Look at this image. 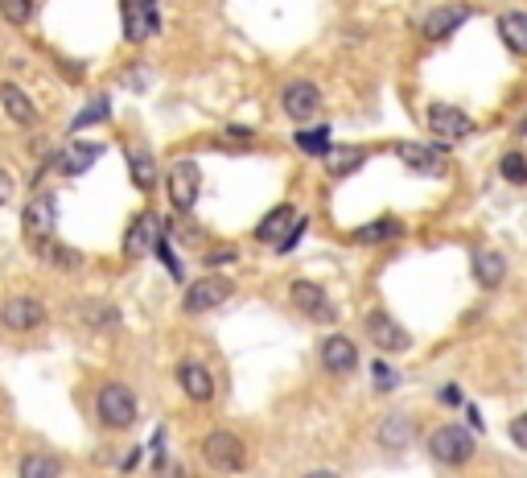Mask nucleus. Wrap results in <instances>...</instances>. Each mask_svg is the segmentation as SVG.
Wrapping results in <instances>:
<instances>
[{
	"label": "nucleus",
	"instance_id": "obj_14",
	"mask_svg": "<svg viewBox=\"0 0 527 478\" xmlns=\"http://www.w3.org/2000/svg\"><path fill=\"white\" fill-rule=\"evenodd\" d=\"M396 157L420 178H445V153L441 145H425V141H396Z\"/></svg>",
	"mask_w": 527,
	"mask_h": 478
},
{
	"label": "nucleus",
	"instance_id": "obj_17",
	"mask_svg": "<svg viewBox=\"0 0 527 478\" xmlns=\"http://www.w3.org/2000/svg\"><path fill=\"white\" fill-rule=\"evenodd\" d=\"M322 367L330 375H350L359 367V347H355V338H346V334H326L322 338Z\"/></svg>",
	"mask_w": 527,
	"mask_h": 478
},
{
	"label": "nucleus",
	"instance_id": "obj_37",
	"mask_svg": "<svg viewBox=\"0 0 527 478\" xmlns=\"http://www.w3.org/2000/svg\"><path fill=\"white\" fill-rule=\"evenodd\" d=\"M202 260H206V268H219V264H231V260H235V248H219V252H206Z\"/></svg>",
	"mask_w": 527,
	"mask_h": 478
},
{
	"label": "nucleus",
	"instance_id": "obj_19",
	"mask_svg": "<svg viewBox=\"0 0 527 478\" xmlns=\"http://www.w3.org/2000/svg\"><path fill=\"white\" fill-rule=\"evenodd\" d=\"M301 215H297V207H293V202H280V207H272L264 219H260V227H256V239H260V244H280V239H285L289 231H293V223H297Z\"/></svg>",
	"mask_w": 527,
	"mask_h": 478
},
{
	"label": "nucleus",
	"instance_id": "obj_2",
	"mask_svg": "<svg viewBox=\"0 0 527 478\" xmlns=\"http://www.w3.org/2000/svg\"><path fill=\"white\" fill-rule=\"evenodd\" d=\"M54 227H58V198L54 194H33L29 198V207L21 211V235H25V244L38 252L46 239H54Z\"/></svg>",
	"mask_w": 527,
	"mask_h": 478
},
{
	"label": "nucleus",
	"instance_id": "obj_18",
	"mask_svg": "<svg viewBox=\"0 0 527 478\" xmlns=\"http://www.w3.org/2000/svg\"><path fill=\"white\" fill-rule=\"evenodd\" d=\"M0 108H5V116H9L13 124H21V128H33V124L42 120L38 104H33L29 91L17 87V83H5V87H0Z\"/></svg>",
	"mask_w": 527,
	"mask_h": 478
},
{
	"label": "nucleus",
	"instance_id": "obj_6",
	"mask_svg": "<svg viewBox=\"0 0 527 478\" xmlns=\"http://www.w3.org/2000/svg\"><path fill=\"white\" fill-rule=\"evenodd\" d=\"M429 454L441 462V466H466L474 458V437L470 429L462 425H437L429 433Z\"/></svg>",
	"mask_w": 527,
	"mask_h": 478
},
{
	"label": "nucleus",
	"instance_id": "obj_25",
	"mask_svg": "<svg viewBox=\"0 0 527 478\" xmlns=\"http://www.w3.org/2000/svg\"><path fill=\"white\" fill-rule=\"evenodd\" d=\"M293 145H297L305 157H330V153H334V141H330L326 128H297Z\"/></svg>",
	"mask_w": 527,
	"mask_h": 478
},
{
	"label": "nucleus",
	"instance_id": "obj_7",
	"mask_svg": "<svg viewBox=\"0 0 527 478\" xmlns=\"http://www.w3.org/2000/svg\"><path fill=\"white\" fill-rule=\"evenodd\" d=\"M363 330H367V338H371V343H375L383 355H404V351H412V334H408L388 310H379V305L363 318Z\"/></svg>",
	"mask_w": 527,
	"mask_h": 478
},
{
	"label": "nucleus",
	"instance_id": "obj_35",
	"mask_svg": "<svg viewBox=\"0 0 527 478\" xmlns=\"http://www.w3.org/2000/svg\"><path fill=\"white\" fill-rule=\"evenodd\" d=\"M305 227H309V219H297V223H293V231H289L285 239H280L276 248H280V252H293V248L301 244V235H305Z\"/></svg>",
	"mask_w": 527,
	"mask_h": 478
},
{
	"label": "nucleus",
	"instance_id": "obj_31",
	"mask_svg": "<svg viewBox=\"0 0 527 478\" xmlns=\"http://www.w3.org/2000/svg\"><path fill=\"white\" fill-rule=\"evenodd\" d=\"M33 13H38V0H0V17L9 25H29Z\"/></svg>",
	"mask_w": 527,
	"mask_h": 478
},
{
	"label": "nucleus",
	"instance_id": "obj_22",
	"mask_svg": "<svg viewBox=\"0 0 527 478\" xmlns=\"http://www.w3.org/2000/svg\"><path fill=\"white\" fill-rule=\"evenodd\" d=\"M128 174H132V186L136 190H149L153 194V186H157V157L149 149L132 145L128 149Z\"/></svg>",
	"mask_w": 527,
	"mask_h": 478
},
{
	"label": "nucleus",
	"instance_id": "obj_39",
	"mask_svg": "<svg viewBox=\"0 0 527 478\" xmlns=\"http://www.w3.org/2000/svg\"><path fill=\"white\" fill-rule=\"evenodd\" d=\"M305 478H338V474H334V470H309Z\"/></svg>",
	"mask_w": 527,
	"mask_h": 478
},
{
	"label": "nucleus",
	"instance_id": "obj_15",
	"mask_svg": "<svg viewBox=\"0 0 527 478\" xmlns=\"http://www.w3.org/2000/svg\"><path fill=\"white\" fill-rule=\"evenodd\" d=\"M470 13H474L470 5H437V9H429L425 21H420V33H425V42H445L470 21Z\"/></svg>",
	"mask_w": 527,
	"mask_h": 478
},
{
	"label": "nucleus",
	"instance_id": "obj_28",
	"mask_svg": "<svg viewBox=\"0 0 527 478\" xmlns=\"http://www.w3.org/2000/svg\"><path fill=\"white\" fill-rule=\"evenodd\" d=\"M108 116H112V99H108V95H95L91 104H87L75 120H70V132H83V128H91V124H103Z\"/></svg>",
	"mask_w": 527,
	"mask_h": 478
},
{
	"label": "nucleus",
	"instance_id": "obj_1",
	"mask_svg": "<svg viewBox=\"0 0 527 478\" xmlns=\"http://www.w3.org/2000/svg\"><path fill=\"white\" fill-rule=\"evenodd\" d=\"M95 417H99L103 429L124 433V429H132L136 417H140V400H136V392H132L128 384L108 380V384H99V392H95Z\"/></svg>",
	"mask_w": 527,
	"mask_h": 478
},
{
	"label": "nucleus",
	"instance_id": "obj_32",
	"mask_svg": "<svg viewBox=\"0 0 527 478\" xmlns=\"http://www.w3.org/2000/svg\"><path fill=\"white\" fill-rule=\"evenodd\" d=\"M83 322L87 326H116L120 310H116V305H108V301H87L83 305Z\"/></svg>",
	"mask_w": 527,
	"mask_h": 478
},
{
	"label": "nucleus",
	"instance_id": "obj_27",
	"mask_svg": "<svg viewBox=\"0 0 527 478\" xmlns=\"http://www.w3.org/2000/svg\"><path fill=\"white\" fill-rule=\"evenodd\" d=\"M375 437H379L383 450H400L404 441L412 437V417H388V421H379Z\"/></svg>",
	"mask_w": 527,
	"mask_h": 478
},
{
	"label": "nucleus",
	"instance_id": "obj_3",
	"mask_svg": "<svg viewBox=\"0 0 527 478\" xmlns=\"http://www.w3.org/2000/svg\"><path fill=\"white\" fill-rule=\"evenodd\" d=\"M50 318L46 301L33 297V293H13L0 301V326H5L9 334H29V330H42Z\"/></svg>",
	"mask_w": 527,
	"mask_h": 478
},
{
	"label": "nucleus",
	"instance_id": "obj_4",
	"mask_svg": "<svg viewBox=\"0 0 527 478\" xmlns=\"http://www.w3.org/2000/svg\"><path fill=\"white\" fill-rule=\"evenodd\" d=\"M165 190H169V207L178 215H190L194 202L202 194V169L198 161H173L165 174Z\"/></svg>",
	"mask_w": 527,
	"mask_h": 478
},
{
	"label": "nucleus",
	"instance_id": "obj_29",
	"mask_svg": "<svg viewBox=\"0 0 527 478\" xmlns=\"http://www.w3.org/2000/svg\"><path fill=\"white\" fill-rule=\"evenodd\" d=\"M499 174L511 186H527V153L523 149H507L503 161H499Z\"/></svg>",
	"mask_w": 527,
	"mask_h": 478
},
{
	"label": "nucleus",
	"instance_id": "obj_36",
	"mask_svg": "<svg viewBox=\"0 0 527 478\" xmlns=\"http://www.w3.org/2000/svg\"><path fill=\"white\" fill-rule=\"evenodd\" d=\"M13 194H17V182H13V174L5 165H0V207H9L13 202Z\"/></svg>",
	"mask_w": 527,
	"mask_h": 478
},
{
	"label": "nucleus",
	"instance_id": "obj_12",
	"mask_svg": "<svg viewBox=\"0 0 527 478\" xmlns=\"http://www.w3.org/2000/svg\"><path fill=\"white\" fill-rule=\"evenodd\" d=\"M425 124H429V132L437 136V141H462V136H470L478 124H474V116H466L458 104H429V112H425Z\"/></svg>",
	"mask_w": 527,
	"mask_h": 478
},
{
	"label": "nucleus",
	"instance_id": "obj_26",
	"mask_svg": "<svg viewBox=\"0 0 527 478\" xmlns=\"http://www.w3.org/2000/svg\"><path fill=\"white\" fill-rule=\"evenodd\" d=\"M17 478H62V462L54 454H25Z\"/></svg>",
	"mask_w": 527,
	"mask_h": 478
},
{
	"label": "nucleus",
	"instance_id": "obj_20",
	"mask_svg": "<svg viewBox=\"0 0 527 478\" xmlns=\"http://www.w3.org/2000/svg\"><path fill=\"white\" fill-rule=\"evenodd\" d=\"M396 239H404V223L400 219H371L363 227L350 231V244H359V248H375V244H396Z\"/></svg>",
	"mask_w": 527,
	"mask_h": 478
},
{
	"label": "nucleus",
	"instance_id": "obj_5",
	"mask_svg": "<svg viewBox=\"0 0 527 478\" xmlns=\"http://www.w3.org/2000/svg\"><path fill=\"white\" fill-rule=\"evenodd\" d=\"M243 458H248V450H243V441L231 433V429H210L202 437V462L210 470H223V474H239L243 470Z\"/></svg>",
	"mask_w": 527,
	"mask_h": 478
},
{
	"label": "nucleus",
	"instance_id": "obj_16",
	"mask_svg": "<svg viewBox=\"0 0 527 478\" xmlns=\"http://www.w3.org/2000/svg\"><path fill=\"white\" fill-rule=\"evenodd\" d=\"M178 384H182V392L194 400V404H206V400H215V371H210L206 363H198V359H182L178 363Z\"/></svg>",
	"mask_w": 527,
	"mask_h": 478
},
{
	"label": "nucleus",
	"instance_id": "obj_10",
	"mask_svg": "<svg viewBox=\"0 0 527 478\" xmlns=\"http://www.w3.org/2000/svg\"><path fill=\"white\" fill-rule=\"evenodd\" d=\"M99 157H103V145H99V141H66V145L46 161V169H54V174H62V178H79V174H87V169H91Z\"/></svg>",
	"mask_w": 527,
	"mask_h": 478
},
{
	"label": "nucleus",
	"instance_id": "obj_38",
	"mask_svg": "<svg viewBox=\"0 0 527 478\" xmlns=\"http://www.w3.org/2000/svg\"><path fill=\"white\" fill-rule=\"evenodd\" d=\"M441 404H449V408H462V392L453 388V384H449V388H441Z\"/></svg>",
	"mask_w": 527,
	"mask_h": 478
},
{
	"label": "nucleus",
	"instance_id": "obj_24",
	"mask_svg": "<svg viewBox=\"0 0 527 478\" xmlns=\"http://www.w3.org/2000/svg\"><path fill=\"white\" fill-rule=\"evenodd\" d=\"M499 38L515 58H527V13H503L499 17Z\"/></svg>",
	"mask_w": 527,
	"mask_h": 478
},
{
	"label": "nucleus",
	"instance_id": "obj_34",
	"mask_svg": "<svg viewBox=\"0 0 527 478\" xmlns=\"http://www.w3.org/2000/svg\"><path fill=\"white\" fill-rule=\"evenodd\" d=\"M507 437L515 441L519 450H527V413H519V417H511V421H507Z\"/></svg>",
	"mask_w": 527,
	"mask_h": 478
},
{
	"label": "nucleus",
	"instance_id": "obj_30",
	"mask_svg": "<svg viewBox=\"0 0 527 478\" xmlns=\"http://www.w3.org/2000/svg\"><path fill=\"white\" fill-rule=\"evenodd\" d=\"M363 161H367V149H338L334 145V153H330V174L334 178H346V174H355Z\"/></svg>",
	"mask_w": 527,
	"mask_h": 478
},
{
	"label": "nucleus",
	"instance_id": "obj_11",
	"mask_svg": "<svg viewBox=\"0 0 527 478\" xmlns=\"http://www.w3.org/2000/svg\"><path fill=\"white\" fill-rule=\"evenodd\" d=\"M231 293H235L231 277H219V272H210V277H202V281H194V285L186 289L182 310H186V314H206V310H215V305L231 301Z\"/></svg>",
	"mask_w": 527,
	"mask_h": 478
},
{
	"label": "nucleus",
	"instance_id": "obj_23",
	"mask_svg": "<svg viewBox=\"0 0 527 478\" xmlns=\"http://www.w3.org/2000/svg\"><path fill=\"white\" fill-rule=\"evenodd\" d=\"M507 277V260L503 252H474V281L482 289H499Z\"/></svg>",
	"mask_w": 527,
	"mask_h": 478
},
{
	"label": "nucleus",
	"instance_id": "obj_13",
	"mask_svg": "<svg viewBox=\"0 0 527 478\" xmlns=\"http://www.w3.org/2000/svg\"><path fill=\"white\" fill-rule=\"evenodd\" d=\"M280 108H285V116L297 120V124H313V116L322 112V91H318V83L293 79L285 91H280Z\"/></svg>",
	"mask_w": 527,
	"mask_h": 478
},
{
	"label": "nucleus",
	"instance_id": "obj_8",
	"mask_svg": "<svg viewBox=\"0 0 527 478\" xmlns=\"http://www.w3.org/2000/svg\"><path fill=\"white\" fill-rule=\"evenodd\" d=\"M161 239H165V223L153 211H140L128 223V231H124V260H145V256H153Z\"/></svg>",
	"mask_w": 527,
	"mask_h": 478
},
{
	"label": "nucleus",
	"instance_id": "obj_40",
	"mask_svg": "<svg viewBox=\"0 0 527 478\" xmlns=\"http://www.w3.org/2000/svg\"><path fill=\"white\" fill-rule=\"evenodd\" d=\"M523 132H527V120H523Z\"/></svg>",
	"mask_w": 527,
	"mask_h": 478
},
{
	"label": "nucleus",
	"instance_id": "obj_9",
	"mask_svg": "<svg viewBox=\"0 0 527 478\" xmlns=\"http://www.w3.org/2000/svg\"><path fill=\"white\" fill-rule=\"evenodd\" d=\"M289 301L297 305L305 318L322 322V326H334V322H338V305H334V297H330L318 281H293V285H289Z\"/></svg>",
	"mask_w": 527,
	"mask_h": 478
},
{
	"label": "nucleus",
	"instance_id": "obj_33",
	"mask_svg": "<svg viewBox=\"0 0 527 478\" xmlns=\"http://www.w3.org/2000/svg\"><path fill=\"white\" fill-rule=\"evenodd\" d=\"M371 380H375V388H379V392H392V388L400 384V375H396V367H392V363H379V359H375Z\"/></svg>",
	"mask_w": 527,
	"mask_h": 478
},
{
	"label": "nucleus",
	"instance_id": "obj_21",
	"mask_svg": "<svg viewBox=\"0 0 527 478\" xmlns=\"http://www.w3.org/2000/svg\"><path fill=\"white\" fill-rule=\"evenodd\" d=\"M38 260H46L54 272H62V277H75V272H83V264H87V256L79 248L62 244V239H46L38 248Z\"/></svg>",
	"mask_w": 527,
	"mask_h": 478
}]
</instances>
